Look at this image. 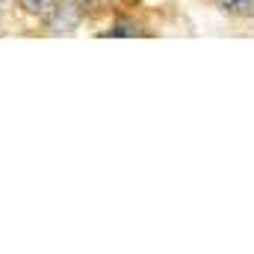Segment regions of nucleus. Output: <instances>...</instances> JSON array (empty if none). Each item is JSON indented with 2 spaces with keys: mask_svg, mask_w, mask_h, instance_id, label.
<instances>
[{
  "mask_svg": "<svg viewBox=\"0 0 254 254\" xmlns=\"http://www.w3.org/2000/svg\"><path fill=\"white\" fill-rule=\"evenodd\" d=\"M77 24H80V6H77V0H63V3H57L54 12L48 15L51 33H74Z\"/></svg>",
  "mask_w": 254,
  "mask_h": 254,
  "instance_id": "1",
  "label": "nucleus"
},
{
  "mask_svg": "<svg viewBox=\"0 0 254 254\" xmlns=\"http://www.w3.org/2000/svg\"><path fill=\"white\" fill-rule=\"evenodd\" d=\"M216 6L228 15H237V18L254 15V0H216Z\"/></svg>",
  "mask_w": 254,
  "mask_h": 254,
  "instance_id": "2",
  "label": "nucleus"
},
{
  "mask_svg": "<svg viewBox=\"0 0 254 254\" xmlns=\"http://www.w3.org/2000/svg\"><path fill=\"white\" fill-rule=\"evenodd\" d=\"M18 6L27 12V15H36V18H48L57 6V0H18Z\"/></svg>",
  "mask_w": 254,
  "mask_h": 254,
  "instance_id": "3",
  "label": "nucleus"
},
{
  "mask_svg": "<svg viewBox=\"0 0 254 254\" xmlns=\"http://www.w3.org/2000/svg\"><path fill=\"white\" fill-rule=\"evenodd\" d=\"M139 30L133 27V24H119L116 30H110V36H136Z\"/></svg>",
  "mask_w": 254,
  "mask_h": 254,
  "instance_id": "4",
  "label": "nucleus"
}]
</instances>
